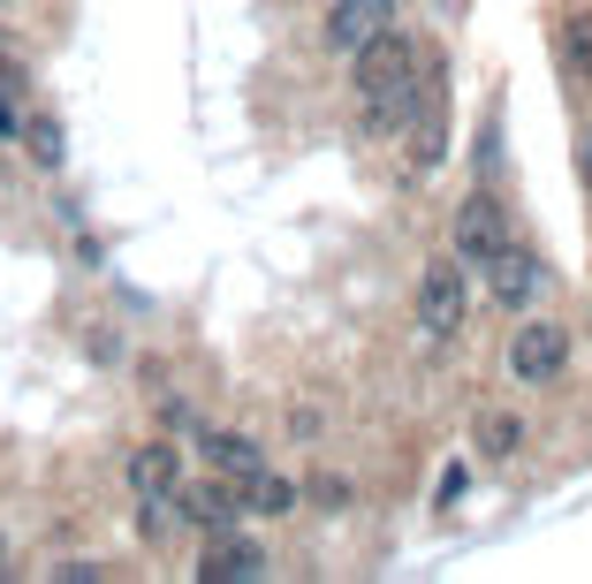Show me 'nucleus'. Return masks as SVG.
<instances>
[{
    "instance_id": "8",
    "label": "nucleus",
    "mask_w": 592,
    "mask_h": 584,
    "mask_svg": "<svg viewBox=\"0 0 592 584\" xmlns=\"http://www.w3.org/2000/svg\"><path fill=\"white\" fill-rule=\"evenodd\" d=\"M244 516H251V501H244V486H236V478H220V471H206V478H190V486H182V524H190V532H236V524H244Z\"/></svg>"
},
{
    "instance_id": "6",
    "label": "nucleus",
    "mask_w": 592,
    "mask_h": 584,
    "mask_svg": "<svg viewBox=\"0 0 592 584\" xmlns=\"http://www.w3.org/2000/svg\"><path fill=\"white\" fill-rule=\"evenodd\" d=\"M198 584H258V577H274V554L236 524V532H213L206 554H198V570H190Z\"/></svg>"
},
{
    "instance_id": "16",
    "label": "nucleus",
    "mask_w": 592,
    "mask_h": 584,
    "mask_svg": "<svg viewBox=\"0 0 592 584\" xmlns=\"http://www.w3.org/2000/svg\"><path fill=\"white\" fill-rule=\"evenodd\" d=\"M160 425H168V433H198V410H190L182 395H160Z\"/></svg>"
},
{
    "instance_id": "4",
    "label": "nucleus",
    "mask_w": 592,
    "mask_h": 584,
    "mask_svg": "<svg viewBox=\"0 0 592 584\" xmlns=\"http://www.w3.org/2000/svg\"><path fill=\"white\" fill-rule=\"evenodd\" d=\"M509 387H554L570 373V327L547 319V311H524V327L509 334Z\"/></svg>"
},
{
    "instance_id": "12",
    "label": "nucleus",
    "mask_w": 592,
    "mask_h": 584,
    "mask_svg": "<svg viewBox=\"0 0 592 584\" xmlns=\"http://www.w3.org/2000/svg\"><path fill=\"white\" fill-rule=\"evenodd\" d=\"M554 69L592 91V8H570V16L554 23Z\"/></svg>"
},
{
    "instance_id": "21",
    "label": "nucleus",
    "mask_w": 592,
    "mask_h": 584,
    "mask_svg": "<svg viewBox=\"0 0 592 584\" xmlns=\"http://www.w3.org/2000/svg\"><path fill=\"white\" fill-rule=\"evenodd\" d=\"M0 562H8V540H0Z\"/></svg>"
},
{
    "instance_id": "7",
    "label": "nucleus",
    "mask_w": 592,
    "mask_h": 584,
    "mask_svg": "<svg viewBox=\"0 0 592 584\" xmlns=\"http://www.w3.org/2000/svg\"><path fill=\"white\" fill-rule=\"evenodd\" d=\"M129 494L137 501H182V486H190V463H182V448L175 441H137L122 463Z\"/></svg>"
},
{
    "instance_id": "17",
    "label": "nucleus",
    "mask_w": 592,
    "mask_h": 584,
    "mask_svg": "<svg viewBox=\"0 0 592 584\" xmlns=\"http://www.w3.org/2000/svg\"><path fill=\"white\" fill-rule=\"evenodd\" d=\"M99 577H115V570H107V562H61V570H53V584H99Z\"/></svg>"
},
{
    "instance_id": "10",
    "label": "nucleus",
    "mask_w": 592,
    "mask_h": 584,
    "mask_svg": "<svg viewBox=\"0 0 592 584\" xmlns=\"http://www.w3.org/2000/svg\"><path fill=\"white\" fill-rule=\"evenodd\" d=\"M190 448H198L206 471L236 478V486H251L258 471H266V448H258L251 433H228V425H198V433H190Z\"/></svg>"
},
{
    "instance_id": "9",
    "label": "nucleus",
    "mask_w": 592,
    "mask_h": 584,
    "mask_svg": "<svg viewBox=\"0 0 592 584\" xmlns=\"http://www.w3.org/2000/svg\"><path fill=\"white\" fill-rule=\"evenodd\" d=\"M395 23V0H327V23H319V39H327V53H357V46H373Z\"/></svg>"
},
{
    "instance_id": "11",
    "label": "nucleus",
    "mask_w": 592,
    "mask_h": 584,
    "mask_svg": "<svg viewBox=\"0 0 592 584\" xmlns=\"http://www.w3.org/2000/svg\"><path fill=\"white\" fill-rule=\"evenodd\" d=\"M516 448H524V417L509 410V403H486V410H471V456L509 463Z\"/></svg>"
},
{
    "instance_id": "3",
    "label": "nucleus",
    "mask_w": 592,
    "mask_h": 584,
    "mask_svg": "<svg viewBox=\"0 0 592 584\" xmlns=\"http://www.w3.org/2000/svg\"><path fill=\"white\" fill-rule=\"evenodd\" d=\"M418 327H425V342H464V327H471V274H464V258L448 250V258H425L418 266Z\"/></svg>"
},
{
    "instance_id": "1",
    "label": "nucleus",
    "mask_w": 592,
    "mask_h": 584,
    "mask_svg": "<svg viewBox=\"0 0 592 584\" xmlns=\"http://www.w3.org/2000/svg\"><path fill=\"white\" fill-rule=\"evenodd\" d=\"M425 39H411L403 23H387L373 46L349 53V91H357V137L365 145H395L411 115H418V91H425Z\"/></svg>"
},
{
    "instance_id": "5",
    "label": "nucleus",
    "mask_w": 592,
    "mask_h": 584,
    "mask_svg": "<svg viewBox=\"0 0 592 584\" xmlns=\"http://www.w3.org/2000/svg\"><path fill=\"white\" fill-rule=\"evenodd\" d=\"M547 281H554V274H547V258H540V244H524V236H516V244H509L502 258L486 266V296H494L502 311H516V319H524V311H540Z\"/></svg>"
},
{
    "instance_id": "15",
    "label": "nucleus",
    "mask_w": 592,
    "mask_h": 584,
    "mask_svg": "<svg viewBox=\"0 0 592 584\" xmlns=\"http://www.w3.org/2000/svg\"><path fill=\"white\" fill-rule=\"evenodd\" d=\"M23 145H31V160H39V167H61V129H53V122H23Z\"/></svg>"
},
{
    "instance_id": "18",
    "label": "nucleus",
    "mask_w": 592,
    "mask_h": 584,
    "mask_svg": "<svg viewBox=\"0 0 592 584\" xmlns=\"http://www.w3.org/2000/svg\"><path fill=\"white\" fill-rule=\"evenodd\" d=\"M0 137H23V107L8 99V83H0Z\"/></svg>"
},
{
    "instance_id": "13",
    "label": "nucleus",
    "mask_w": 592,
    "mask_h": 584,
    "mask_svg": "<svg viewBox=\"0 0 592 584\" xmlns=\"http://www.w3.org/2000/svg\"><path fill=\"white\" fill-rule=\"evenodd\" d=\"M244 501H251V516H296V501H304V486H296V478H282V471L266 463V471H258L251 486H244Z\"/></svg>"
},
{
    "instance_id": "14",
    "label": "nucleus",
    "mask_w": 592,
    "mask_h": 584,
    "mask_svg": "<svg viewBox=\"0 0 592 584\" xmlns=\"http://www.w3.org/2000/svg\"><path fill=\"white\" fill-rule=\"evenodd\" d=\"M175 524H182V501H137V532H145V546H168Z\"/></svg>"
},
{
    "instance_id": "2",
    "label": "nucleus",
    "mask_w": 592,
    "mask_h": 584,
    "mask_svg": "<svg viewBox=\"0 0 592 584\" xmlns=\"http://www.w3.org/2000/svg\"><path fill=\"white\" fill-rule=\"evenodd\" d=\"M509 244H516V228H509L502 190H494V182H471V198L456 206V220H448V250L464 258V274L486 281V266H494Z\"/></svg>"
},
{
    "instance_id": "20",
    "label": "nucleus",
    "mask_w": 592,
    "mask_h": 584,
    "mask_svg": "<svg viewBox=\"0 0 592 584\" xmlns=\"http://www.w3.org/2000/svg\"><path fill=\"white\" fill-rule=\"evenodd\" d=\"M578 167H585V182H592V129L578 137Z\"/></svg>"
},
{
    "instance_id": "19",
    "label": "nucleus",
    "mask_w": 592,
    "mask_h": 584,
    "mask_svg": "<svg viewBox=\"0 0 592 584\" xmlns=\"http://www.w3.org/2000/svg\"><path fill=\"white\" fill-rule=\"evenodd\" d=\"M433 16H441V23H464V16H471V0H433Z\"/></svg>"
}]
</instances>
